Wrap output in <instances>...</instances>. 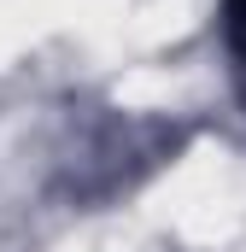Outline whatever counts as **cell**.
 I'll return each instance as SVG.
<instances>
[{"label":"cell","mask_w":246,"mask_h":252,"mask_svg":"<svg viewBox=\"0 0 246 252\" xmlns=\"http://www.w3.org/2000/svg\"><path fill=\"white\" fill-rule=\"evenodd\" d=\"M217 35H223V59H229L235 100L246 106V0H223L217 6Z\"/></svg>","instance_id":"cell-1"}]
</instances>
